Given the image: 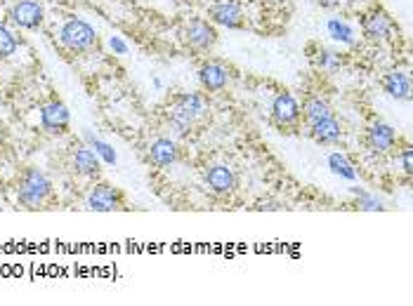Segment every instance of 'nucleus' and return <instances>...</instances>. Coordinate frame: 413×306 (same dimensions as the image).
<instances>
[{
	"label": "nucleus",
	"instance_id": "17",
	"mask_svg": "<svg viewBox=\"0 0 413 306\" xmlns=\"http://www.w3.org/2000/svg\"><path fill=\"white\" fill-rule=\"evenodd\" d=\"M302 111H304V120H307L309 125L316 123V120H321V118L333 116V113H330V106L321 97H309L307 101H304Z\"/></svg>",
	"mask_w": 413,
	"mask_h": 306
},
{
	"label": "nucleus",
	"instance_id": "27",
	"mask_svg": "<svg viewBox=\"0 0 413 306\" xmlns=\"http://www.w3.org/2000/svg\"><path fill=\"white\" fill-rule=\"evenodd\" d=\"M0 144H3V127H0Z\"/></svg>",
	"mask_w": 413,
	"mask_h": 306
},
{
	"label": "nucleus",
	"instance_id": "25",
	"mask_svg": "<svg viewBox=\"0 0 413 306\" xmlns=\"http://www.w3.org/2000/svg\"><path fill=\"white\" fill-rule=\"evenodd\" d=\"M109 45H111V50H116L118 54H125V52H128V45H125V43L120 41L118 36H113V38H111V41H109Z\"/></svg>",
	"mask_w": 413,
	"mask_h": 306
},
{
	"label": "nucleus",
	"instance_id": "6",
	"mask_svg": "<svg viewBox=\"0 0 413 306\" xmlns=\"http://www.w3.org/2000/svg\"><path fill=\"white\" fill-rule=\"evenodd\" d=\"M43 15H46V12H43V5L38 3V0H19L10 12L12 22H15L19 29H29V31L41 27Z\"/></svg>",
	"mask_w": 413,
	"mask_h": 306
},
{
	"label": "nucleus",
	"instance_id": "8",
	"mask_svg": "<svg viewBox=\"0 0 413 306\" xmlns=\"http://www.w3.org/2000/svg\"><path fill=\"white\" fill-rule=\"evenodd\" d=\"M208 15L215 24H220V27H227V29H239L244 27V12L237 3H232V0H220V3L211 5V10H208Z\"/></svg>",
	"mask_w": 413,
	"mask_h": 306
},
{
	"label": "nucleus",
	"instance_id": "23",
	"mask_svg": "<svg viewBox=\"0 0 413 306\" xmlns=\"http://www.w3.org/2000/svg\"><path fill=\"white\" fill-rule=\"evenodd\" d=\"M357 196L361 198L359 205L364 207V210H380V207H383V205H380V201H378V198H373V196L364 194V191H357Z\"/></svg>",
	"mask_w": 413,
	"mask_h": 306
},
{
	"label": "nucleus",
	"instance_id": "11",
	"mask_svg": "<svg viewBox=\"0 0 413 306\" xmlns=\"http://www.w3.org/2000/svg\"><path fill=\"white\" fill-rule=\"evenodd\" d=\"M206 184L211 187L213 194L227 196L237 187V175H234L230 168H225V165H213V168L206 172Z\"/></svg>",
	"mask_w": 413,
	"mask_h": 306
},
{
	"label": "nucleus",
	"instance_id": "24",
	"mask_svg": "<svg viewBox=\"0 0 413 306\" xmlns=\"http://www.w3.org/2000/svg\"><path fill=\"white\" fill-rule=\"evenodd\" d=\"M402 161H404V170L411 175V172H413V161H411V146L409 144H406L404 151H402Z\"/></svg>",
	"mask_w": 413,
	"mask_h": 306
},
{
	"label": "nucleus",
	"instance_id": "15",
	"mask_svg": "<svg viewBox=\"0 0 413 306\" xmlns=\"http://www.w3.org/2000/svg\"><path fill=\"white\" fill-rule=\"evenodd\" d=\"M199 80L201 85L206 87L208 92H218L222 87L227 85V80H230V73H227L225 66H220V64H203L201 71H199Z\"/></svg>",
	"mask_w": 413,
	"mask_h": 306
},
{
	"label": "nucleus",
	"instance_id": "18",
	"mask_svg": "<svg viewBox=\"0 0 413 306\" xmlns=\"http://www.w3.org/2000/svg\"><path fill=\"white\" fill-rule=\"evenodd\" d=\"M309 59H312L319 68H326V71H338L340 68V57L335 52H330L326 48H316V54H309Z\"/></svg>",
	"mask_w": 413,
	"mask_h": 306
},
{
	"label": "nucleus",
	"instance_id": "2",
	"mask_svg": "<svg viewBox=\"0 0 413 306\" xmlns=\"http://www.w3.org/2000/svg\"><path fill=\"white\" fill-rule=\"evenodd\" d=\"M59 41L71 52H88V50L97 45V34L83 19H69L64 27L59 29Z\"/></svg>",
	"mask_w": 413,
	"mask_h": 306
},
{
	"label": "nucleus",
	"instance_id": "14",
	"mask_svg": "<svg viewBox=\"0 0 413 306\" xmlns=\"http://www.w3.org/2000/svg\"><path fill=\"white\" fill-rule=\"evenodd\" d=\"M74 170L78 172V175L88 177V180L97 177L99 170H102L97 153H94L90 146H80L78 151H74Z\"/></svg>",
	"mask_w": 413,
	"mask_h": 306
},
{
	"label": "nucleus",
	"instance_id": "21",
	"mask_svg": "<svg viewBox=\"0 0 413 306\" xmlns=\"http://www.w3.org/2000/svg\"><path fill=\"white\" fill-rule=\"evenodd\" d=\"M328 163H330V168H333L335 175L345 177V180H354V170H352V165H349V161H347L345 156H340V153H333V156L328 158Z\"/></svg>",
	"mask_w": 413,
	"mask_h": 306
},
{
	"label": "nucleus",
	"instance_id": "26",
	"mask_svg": "<svg viewBox=\"0 0 413 306\" xmlns=\"http://www.w3.org/2000/svg\"><path fill=\"white\" fill-rule=\"evenodd\" d=\"M319 3L323 5V8H338L340 0H319Z\"/></svg>",
	"mask_w": 413,
	"mask_h": 306
},
{
	"label": "nucleus",
	"instance_id": "19",
	"mask_svg": "<svg viewBox=\"0 0 413 306\" xmlns=\"http://www.w3.org/2000/svg\"><path fill=\"white\" fill-rule=\"evenodd\" d=\"M85 139H88V144H90V149H94V153H97V156L104 158V163H109V165L116 163V153H113V149H111L109 144L102 142L99 137L90 135V132H85Z\"/></svg>",
	"mask_w": 413,
	"mask_h": 306
},
{
	"label": "nucleus",
	"instance_id": "5",
	"mask_svg": "<svg viewBox=\"0 0 413 306\" xmlns=\"http://www.w3.org/2000/svg\"><path fill=\"white\" fill-rule=\"evenodd\" d=\"M69 123H71V116H69V108L62 101L55 99L41 108V125L50 135H64L69 130Z\"/></svg>",
	"mask_w": 413,
	"mask_h": 306
},
{
	"label": "nucleus",
	"instance_id": "1",
	"mask_svg": "<svg viewBox=\"0 0 413 306\" xmlns=\"http://www.w3.org/2000/svg\"><path fill=\"white\" fill-rule=\"evenodd\" d=\"M50 191H52V184H50L48 177L38 168H29L24 170L22 180H19L17 198L24 207H38L48 201Z\"/></svg>",
	"mask_w": 413,
	"mask_h": 306
},
{
	"label": "nucleus",
	"instance_id": "3",
	"mask_svg": "<svg viewBox=\"0 0 413 306\" xmlns=\"http://www.w3.org/2000/svg\"><path fill=\"white\" fill-rule=\"evenodd\" d=\"M85 203L94 212H113V210L125 207V196L118 189H113L111 184H97L90 189Z\"/></svg>",
	"mask_w": 413,
	"mask_h": 306
},
{
	"label": "nucleus",
	"instance_id": "13",
	"mask_svg": "<svg viewBox=\"0 0 413 306\" xmlns=\"http://www.w3.org/2000/svg\"><path fill=\"white\" fill-rule=\"evenodd\" d=\"M149 161L158 168H168L177 161V144L168 137H158L149 146Z\"/></svg>",
	"mask_w": 413,
	"mask_h": 306
},
{
	"label": "nucleus",
	"instance_id": "20",
	"mask_svg": "<svg viewBox=\"0 0 413 306\" xmlns=\"http://www.w3.org/2000/svg\"><path fill=\"white\" fill-rule=\"evenodd\" d=\"M328 31H330V36H333L335 41L347 43V45H352V43H354L352 29H349L345 22H340V19H330V22H328Z\"/></svg>",
	"mask_w": 413,
	"mask_h": 306
},
{
	"label": "nucleus",
	"instance_id": "9",
	"mask_svg": "<svg viewBox=\"0 0 413 306\" xmlns=\"http://www.w3.org/2000/svg\"><path fill=\"white\" fill-rule=\"evenodd\" d=\"M397 142V132L395 127H390L387 123H376L371 130L366 132V146L373 153H387Z\"/></svg>",
	"mask_w": 413,
	"mask_h": 306
},
{
	"label": "nucleus",
	"instance_id": "16",
	"mask_svg": "<svg viewBox=\"0 0 413 306\" xmlns=\"http://www.w3.org/2000/svg\"><path fill=\"white\" fill-rule=\"evenodd\" d=\"M383 90L390 94L392 99H409L411 97V82L409 75L402 71H392L383 78Z\"/></svg>",
	"mask_w": 413,
	"mask_h": 306
},
{
	"label": "nucleus",
	"instance_id": "4",
	"mask_svg": "<svg viewBox=\"0 0 413 306\" xmlns=\"http://www.w3.org/2000/svg\"><path fill=\"white\" fill-rule=\"evenodd\" d=\"M361 31H364L368 41H385L395 31V22H392V17L385 10L373 8L361 17Z\"/></svg>",
	"mask_w": 413,
	"mask_h": 306
},
{
	"label": "nucleus",
	"instance_id": "10",
	"mask_svg": "<svg viewBox=\"0 0 413 306\" xmlns=\"http://www.w3.org/2000/svg\"><path fill=\"white\" fill-rule=\"evenodd\" d=\"M187 41L199 50H211L218 43V31L213 24L203 22V19H194L187 27Z\"/></svg>",
	"mask_w": 413,
	"mask_h": 306
},
{
	"label": "nucleus",
	"instance_id": "12",
	"mask_svg": "<svg viewBox=\"0 0 413 306\" xmlns=\"http://www.w3.org/2000/svg\"><path fill=\"white\" fill-rule=\"evenodd\" d=\"M309 135H312L314 142H319V144H338L342 137V130H340L338 120H335L333 116H328V118H321L309 125Z\"/></svg>",
	"mask_w": 413,
	"mask_h": 306
},
{
	"label": "nucleus",
	"instance_id": "7",
	"mask_svg": "<svg viewBox=\"0 0 413 306\" xmlns=\"http://www.w3.org/2000/svg\"><path fill=\"white\" fill-rule=\"evenodd\" d=\"M272 118H274V123L281 127L295 125L298 120H300V106H298L293 94H288V92L279 94V97L274 99V104H272Z\"/></svg>",
	"mask_w": 413,
	"mask_h": 306
},
{
	"label": "nucleus",
	"instance_id": "22",
	"mask_svg": "<svg viewBox=\"0 0 413 306\" xmlns=\"http://www.w3.org/2000/svg\"><path fill=\"white\" fill-rule=\"evenodd\" d=\"M17 52V41L8 29L0 24V59H8Z\"/></svg>",
	"mask_w": 413,
	"mask_h": 306
}]
</instances>
